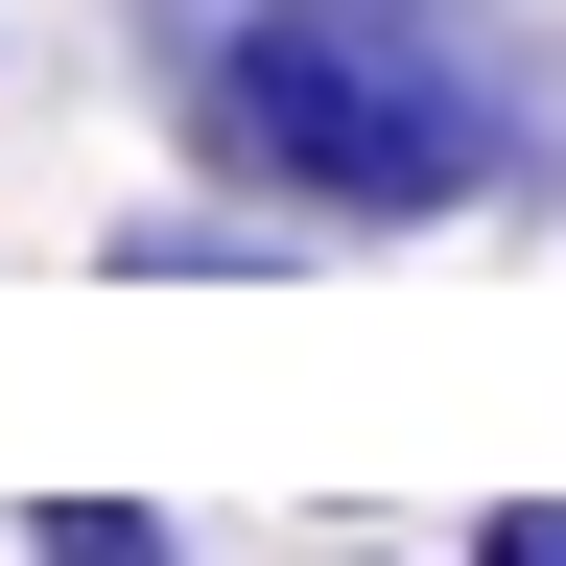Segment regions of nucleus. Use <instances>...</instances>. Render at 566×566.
<instances>
[{"label":"nucleus","mask_w":566,"mask_h":566,"mask_svg":"<svg viewBox=\"0 0 566 566\" xmlns=\"http://www.w3.org/2000/svg\"><path fill=\"white\" fill-rule=\"evenodd\" d=\"M95 260H118V283H283V260H307V212H118Z\"/></svg>","instance_id":"obj_2"},{"label":"nucleus","mask_w":566,"mask_h":566,"mask_svg":"<svg viewBox=\"0 0 566 566\" xmlns=\"http://www.w3.org/2000/svg\"><path fill=\"white\" fill-rule=\"evenodd\" d=\"M189 142L307 237H449L495 189V95L424 0H212L189 24Z\"/></svg>","instance_id":"obj_1"},{"label":"nucleus","mask_w":566,"mask_h":566,"mask_svg":"<svg viewBox=\"0 0 566 566\" xmlns=\"http://www.w3.org/2000/svg\"><path fill=\"white\" fill-rule=\"evenodd\" d=\"M24 566H189L142 495H24Z\"/></svg>","instance_id":"obj_3"},{"label":"nucleus","mask_w":566,"mask_h":566,"mask_svg":"<svg viewBox=\"0 0 566 566\" xmlns=\"http://www.w3.org/2000/svg\"><path fill=\"white\" fill-rule=\"evenodd\" d=\"M449 566H566V495H472V520H449Z\"/></svg>","instance_id":"obj_4"}]
</instances>
